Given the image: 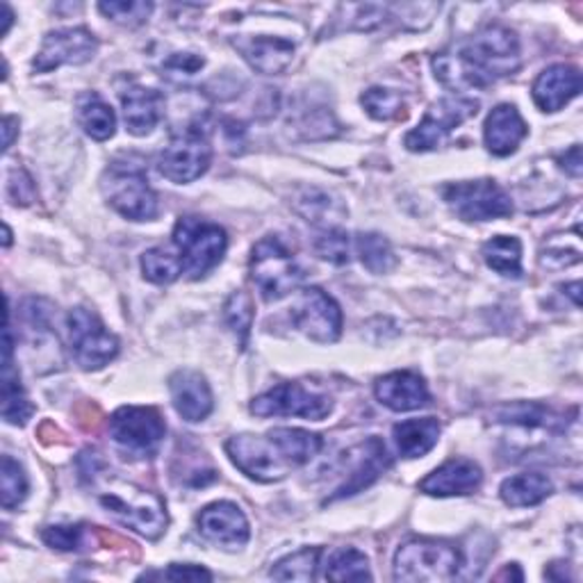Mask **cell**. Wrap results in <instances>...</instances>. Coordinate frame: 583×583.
<instances>
[{
  "label": "cell",
  "instance_id": "2e32d148",
  "mask_svg": "<svg viewBox=\"0 0 583 583\" xmlns=\"http://www.w3.org/2000/svg\"><path fill=\"white\" fill-rule=\"evenodd\" d=\"M197 527L208 542H212L215 548H221L226 552L242 550L251 535L247 516L242 513L238 503L232 501L210 503V507H206L199 513Z\"/></svg>",
  "mask_w": 583,
  "mask_h": 583
},
{
  "label": "cell",
  "instance_id": "cb8c5ba5",
  "mask_svg": "<svg viewBox=\"0 0 583 583\" xmlns=\"http://www.w3.org/2000/svg\"><path fill=\"white\" fill-rule=\"evenodd\" d=\"M122 105H124L126 128L135 137L150 135L165 116V96L158 90H148L139 85L124 90Z\"/></svg>",
  "mask_w": 583,
  "mask_h": 583
},
{
  "label": "cell",
  "instance_id": "ffe728a7",
  "mask_svg": "<svg viewBox=\"0 0 583 583\" xmlns=\"http://www.w3.org/2000/svg\"><path fill=\"white\" fill-rule=\"evenodd\" d=\"M481 481H483V472L475 460L451 458L426 477L419 483V490L431 497H456V494L460 497L479 490Z\"/></svg>",
  "mask_w": 583,
  "mask_h": 583
},
{
  "label": "cell",
  "instance_id": "52a82bcc",
  "mask_svg": "<svg viewBox=\"0 0 583 583\" xmlns=\"http://www.w3.org/2000/svg\"><path fill=\"white\" fill-rule=\"evenodd\" d=\"M167 424L155 408L124 406L110 417V438L131 458H153L160 451Z\"/></svg>",
  "mask_w": 583,
  "mask_h": 583
},
{
  "label": "cell",
  "instance_id": "4dcf8cb0",
  "mask_svg": "<svg viewBox=\"0 0 583 583\" xmlns=\"http://www.w3.org/2000/svg\"><path fill=\"white\" fill-rule=\"evenodd\" d=\"M296 212L301 217H305V221L317 223V226H326V228H333V223H337L344 217L342 204L333 197V194H329L324 189H317V187L303 189L299 194V197H296Z\"/></svg>",
  "mask_w": 583,
  "mask_h": 583
},
{
  "label": "cell",
  "instance_id": "30bf717a",
  "mask_svg": "<svg viewBox=\"0 0 583 583\" xmlns=\"http://www.w3.org/2000/svg\"><path fill=\"white\" fill-rule=\"evenodd\" d=\"M443 197L462 221H492L513 215V201L494 180H465L447 185Z\"/></svg>",
  "mask_w": 583,
  "mask_h": 583
},
{
  "label": "cell",
  "instance_id": "484cf974",
  "mask_svg": "<svg viewBox=\"0 0 583 583\" xmlns=\"http://www.w3.org/2000/svg\"><path fill=\"white\" fill-rule=\"evenodd\" d=\"M492 417H494V421L529 426V429L563 431L568 426L565 415L556 413L550 406L533 404V402H518V404H509V406H499L492 410Z\"/></svg>",
  "mask_w": 583,
  "mask_h": 583
},
{
  "label": "cell",
  "instance_id": "f907efd6",
  "mask_svg": "<svg viewBox=\"0 0 583 583\" xmlns=\"http://www.w3.org/2000/svg\"><path fill=\"white\" fill-rule=\"evenodd\" d=\"M565 290H568V294L574 299V305H581V299H579V281H574L572 285H568Z\"/></svg>",
  "mask_w": 583,
  "mask_h": 583
},
{
  "label": "cell",
  "instance_id": "5b68a950",
  "mask_svg": "<svg viewBox=\"0 0 583 583\" xmlns=\"http://www.w3.org/2000/svg\"><path fill=\"white\" fill-rule=\"evenodd\" d=\"M101 507L139 535L155 540L167 529L165 501L155 492H144L126 483H112L98 494Z\"/></svg>",
  "mask_w": 583,
  "mask_h": 583
},
{
  "label": "cell",
  "instance_id": "d6986e66",
  "mask_svg": "<svg viewBox=\"0 0 583 583\" xmlns=\"http://www.w3.org/2000/svg\"><path fill=\"white\" fill-rule=\"evenodd\" d=\"M169 391L174 408L185 421H204L215 408L212 391L206 376L194 369H178L169 378Z\"/></svg>",
  "mask_w": 583,
  "mask_h": 583
},
{
  "label": "cell",
  "instance_id": "d4e9b609",
  "mask_svg": "<svg viewBox=\"0 0 583 583\" xmlns=\"http://www.w3.org/2000/svg\"><path fill=\"white\" fill-rule=\"evenodd\" d=\"M393 438H395L397 451L404 458H421L438 445L440 421L436 417L406 419L402 424H395Z\"/></svg>",
  "mask_w": 583,
  "mask_h": 583
},
{
  "label": "cell",
  "instance_id": "4fadbf2b",
  "mask_svg": "<svg viewBox=\"0 0 583 583\" xmlns=\"http://www.w3.org/2000/svg\"><path fill=\"white\" fill-rule=\"evenodd\" d=\"M226 454L236 468L253 481L274 483L285 479L290 465L279 454L277 445L260 436H232L226 443Z\"/></svg>",
  "mask_w": 583,
  "mask_h": 583
},
{
  "label": "cell",
  "instance_id": "83f0119b",
  "mask_svg": "<svg viewBox=\"0 0 583 583\" xmlns=\"http://www.w3.org/2000/svg\"><path fill=\"white\" fill-rule=\"evenodd\" d=\"M269 440L277 445L279 454L290 468H299V465L310 462L324 449L322 436L303 429H274L269 431Z\"/></svg>",
  "mask_w": 583,
  "mask_h": 583
},
{
  "label": "cell",
  "instance_id": "8d00e7d4",
  "mask_svg": "<svg viewBox=\"0 0 583 583\" xmlns=\"http://www.w3.org/2000/svg\"><path fill=\"white\" fill-rule=\"evenodd\" d=\"M28 490L30 483L25 470L12 456H3V465H0V501H3V509H17L28 497Z\"/></svg>",
  "mask_w": 583,
  "mask_h": 583
},
{
  "label": "cell",
  "instance_id": "3957f363",
  "mask_svg": "<svg viewBox=\"0 0 583 583\" xmlns=\"http://www.w3.org/2000/svg\"><path fill=\"white\" fill-rule=\"evenodd\" d=\"M101 189L107 204L131 221H150L158 217L160 204L148 185L142 163L131 158L116 160L101 178Z\"/></svg>",
  "mask_w": 583,
  "mask_h": 583
},
{
  "label": "cell",
  "instance_id": "7dc6e473",
  "mask_svg": "<svg viewBox=\"0 0 583 583\" xmlns=\"http://www.w3.org/2000/svg\"><path fill=\"white\" fill-rule=\"evenodd\" d=\"M559 165L572 178H581V169H583V163H581V146H572L570 150H565L561 155V158H559Z\"/></svg>",
  "mask_w": 583,
  "mask_h": 583
},
{
  "label": "cell",
  "instance_id": "60d3db41",
  "mask_svg": "<svg viewBox=\"0 0 583 583\" xmlns=\"http://www.w3.org/2000/svg\"><path fill=\"white\" fill-rule=\"evenodd\" d=\"M98 10L114 23L135 28V25H142L150 17L153 3H137V0L126 3V0H112V3H101Z\"/></svg>",
  "mask_w": 583,
  "mask_h": 583
},
{
  "label": "cell",
  "instance_id": "d590c367",
  "mask_svg": "<svg viewBox=\"0 0 583 583\" xmlns=\"http://www.w3.org/2000/svg\"><path fill=\"white\" fill-rule=\"evenodd\" d=\"M42 540L58 552H85L94 545V533L85 524H58L46 527Z\"/></svg>",
  "mask_w": 583,
  "mask_h": 583
},
{
  "label": "cell",
  "instance_id": "836d02e7",
  "mask_svg": "<svg viewBox=\"0 0 583 583\" xmlns=\"http://www.w3.org/2000/svg\"><path fill=\"white\" fill-rule=\"evenodd\" d=\"M326 579L331 581H365L372 579L369 561L356 548H340L326 559Z\"/></svg>",
  "mask_w": 583,
  "mask_h": 583
},
{
  "label": "cell",
  "instance_id": "ab89813d",
  "mask_svg": "<svg viewBox=\"0 0 583 583\" xmlns=\"http://www.w3.org/2000/svg\"><path fill=\"white\" fill-rule=\"evenodd\" d=\"M223 320H226L228 329L240 337V342L244 346L247 337L251 333V326H253L251 296L244 292H232L223 305Z\"/></svg>",
  "mask_w": 583,
  "mask_h": 583
},
{
  "label": "cell",
  "instance_id": "8992f818",
  "mask_svg": "<svg viewBox=\"0 0 583 583\" xmlns=\"http://www.w3.org/2000/svg\"><path fill=\"white\" fill-rule=\"evenodd\" d=\"M462 554L451 542L443 540H410L395 554L397 581H451L458 576Z\"/></svg>",
  "mask_w": 583,
  "mask_h": 583
},
{
  "label": "cell",
  "instance_id": "277c9868",
  "mask_svg": "<svg viewBox=\"0 0 583 583\" xmlns=\"http://www.w3.org/2000/svg\"><path fill=\"white\" fill-rule=\"evenodd\" d=\"M249 269L264 301H279L288 296L305 279L303 267L277 236H267L253 247Z\"/></svg>",
  "mask_w": 583,
  "mask_h": 583
},
{
  "label": "cell",
  "instance_id": "e0dca14e",
  "mask_svg": "<svg viewBox=\"0 0 583 583\" xmlns=\"http://www.w3.org/2000/svg\"><path fill=\"white\" fill-rule=\"evenodd\" d=\"M232 46L247 60V64L262 75H279L294 60V44L283 37H238Z\"/></svg>",
  "mask_w": 583,
  "mask_h": 583
},
{
  "label": "cell",
  "instance_id": "816d5d0a",
  "mask_svg": "<svg viewBox=\"0 0 583 583\" xmlns=\"http://www.w3.org/2000/svg\"><path fill=\"white\" fill-rule=\"evenodd\" d=\"M10 242H12V232H10V228L6 226V247H10Z\"/></svg>",
  "mask_w": 583,
  "mask_h": 583
},
{
  "label": "cell",
  "instance_id": "74e56055",
  "mask_svg": "<svg viewBox=\"0 0 583 583\" xmlns=\"http://www.w3.org/2000/svg\"><path fill=\"white\" fill-rule=\"evenodd\" d=\"M322 554L324 552L320 548L301 550V552L279 561L274 565V570H271V576L279 579V581H313L317 576Z\"/></svg>",
  "mask_w": 583,
  "mask_h": 583
},
{
  "label": "cell",
  "instance_id": "d6a6232c",
  "mask_svg": "<svg viewBox=\"0 0 583 583\" xmlns=\"http://www.w3.org/2000/svg\"><path fill=\"white\" fill-rule=\"evenodd\" d=\"M356 253L372 274H387V271L397 267V256L391 242L378 236V232H361L356 238Z\"/></svg>",
  "mask_w": 583,
  "mask_h": 583
},
{
  "label": "cell",
  "instance_id": "bcb514c9",
  "mask_svg": "<svg viewBox=\"0 0 583 583\" xmlns=\"http://www.w3.org/2000/svg\"><path fill=\"white\" fill-rule=\"evenodd\" d=\"M10 197L17 204H30L34 199V185L25 171H14L10 178Z\"/></svg>",
  "mask_w": 583,
  "mask_h": 583
},
{
  "label": "cell",
  "instance_id": "7402d4cb",
  "mask_svg": "<svg viewBox=\"0 0 583 583\" xmlns=\"http://www.w3.org/2000/svg\"><path fill=\"white\" fill-rule=\"evenodd\" d=\"M581 92V73L570 64H554L542 71L533 83V101L542 112H559Z\"/></svg>",
  "mask_w": 583,
  "mask_h": 583
},
{
  "label": "cell",
  "instance_id": "1f68e13d",
  "mask_svg": "<svg viewBox=\"0 0 583 583\" xmlns=\"http://www.w3.org/2000/svg\"><path fill=\"white\" fill-rule=\"evenodd\" d=\"M481 256L490 269L507 279L522 277V242L518 238L497 236L488 240L481 249Z\"/></svg>",
  "mask_w": 583,
  "mask_h": 583
},
{
  "label": "cell",
  "instance_id": "e575fe53",
  "mask_svg": "<svg viewBox=\"0 0 583 583\" xmlns=\"http://www.w3.org/2000/svg\"><path fill=\"white\" fill-rule=\"evenodd\" d=\"M142 271L144 279L155 285H169L183 277V269L174 249H165V247L148 249L142 256Z\"/></svg>",
  "mask_w": 583,
  "mask_h": 583
},
{
  "label": "cell",
  "instance_id": "7bdbcfd3",
  "mask_svg": "<svg viewBox=\"0 0 583 583\" xmlns=\"http://www.w3.org/2000/svg\"><path fill=\"white\" fill-rule=\"evenodd\" d=\"M206 60L197 53H174L165 64H163V77H167L169 83H185L189 77L197 75L204 69Z\"/></svg>",
  "mask_w": 583,
  "mask_h": 583
},
{
  "label": "cell",
  "instance_id": "681fc988",
  "mask_svg": "<svg viewBox=\"0 0 583 583\" xmlns=\"http://www.w3.org/2000/svg\"><path fill=\"white\" fill-rule=\"evenodd\" d=\"M511 576H516L518 581H522L524 579V574L520 572V568L513 563V565H507V568H503L494 579H511Z\"/></svg>",
  "mask_w": 583,
  "mask_h": 583
},
{
  "label": "cell",
  "instance_id": "603a6c76",
  "mask_svg": "<svg viewBox=\"0 0 583 583\" xmlns=\"http://www.w3.org/2000/svg\"><path fill=\"white\" fill-rule=\"evenodd\" d=\"M527 135H529V128L516 105L503 103V105H497L488 114L486 126H483V139H486L488 150L497 155V158L513 155Z\"/></svg>",
  "mask_w": 583,
  "mask_h": 583
},
{
  "label": "cell",
  "instance_id": "5bb4252c",
  "mask_svg": "<svg viewBox=\"0 0 583 583\" xmlns=\"http://www.w3.org/2000/svg\"><path fill=\"white\" fill-rule=\"evenodd\" d=\"M292 324L313 342L333 344L342 335V310L331 294L308 288L292 305Z\"/></svg>",
  "mask_w": 583,
  "mask_h": 583
},
{
  "label": "cell",
  "instance_id": "f35d334b",
  "mask_svg": "<svg viewBox=\"0 0 583 583\" xmlns=\"http://www.w3.org/2000/svg\"><path fill=\"white\" fill-rule=\"evenodd\" d=\"M361 103L372 119H376V122H395V119H404L406 116V103L393 90L372 87L361 96Z\"/></svg>",
  "mask_w": 583,
  "mask_h": 583
},
{
  "label": "cell",
  "instance_id": "ac0fdd59",
  "mask_svg": "<svg viewBox=\"0 0 583 583\" xmlns=\"http://www.w3.org/2000/svg\"><path fill=\"white\" fill-rule=\"evenodd\" d=\"M356 454H358V458L352 465V472H348L346 481L335 490V494H331L326 499V503H333L337 499L354 497V494L363 492L365 488L376 483L381 479V475H385V470L393 465L391 454H387L383 440H378V438H369L367 443L356 447Z\"/></svg>",
  "mask_w": 583,
  "mask_h": 583
},
{
  "label": "cell",
  "instance_id": "6da1fadb",
  "mask_svg": "<svg viewBox=\"0 0 583 583\" xmlns=\"http://www.w3.org/2000/svg\"><path fill=\"white\" fill-rule=\"evenodd\" d=\"M434 69L447 87H486L520 69L518 34L503 25H488L465 42L456 55H438Z\"/></svg>",
  "mask_w": 583,
  "mask_h": 583
},
{
  "label": "cell",
  "instance_id": "ba28073f",
  "mask_svg": "<svg viewBox=\"0 0 583 583\" xmlns=\"http://www.w3.org/2000/svg\"><path fill=\"white\" fill-rule=\"evenodd\" d=\"M66 329L73 361L87 372L105 367L119 354V340L87 308H73L66 317Z\"/></svg>",
  "mask_w": 583,
  "mask_h": 583
},
{
  "label": "cell",
  "instance_id": "9c48e42d",
  "mask_svg": "<svg viewBox=\"0 0 583 583\" xmlns=\"http://www.w3.org/2000/svg\"><path fill=\"white\" fill-rule=\"evenodd\" d=\"M212 163V146L208 131L201 126H189L174 135L171 142L160 153V174L176 185H187L199 180Z\"/></svg>",
  "mask_w": 583,
  "mask_h": 583
},
{
  "label": "cell",
  "instance_id": "9a60e30c",
  "mask_svg": "<svg viewBox=\"0 0 583 583\" xmlns=\"http://www.w3.org/2000/svg\"><path fill=\"white\" fill-rule=\"evenodd\" d=\"M98 51L96 37L85 28H64L46 34L42 51L37 53L32 66L39 73H49L62 64H85Z\"/></svg>",
  "mask_w": 583,
  "mask_h": 583
},
{
  "label": "cell",
  "instance_id": "7c38bea8",
  "mask_svg": "<svg viewBox=\"0 0 583 583\" xmlns=\"http://www.w3.org/2000/svg\"><path fill=\"white\" fill-rule=\"evenodd\" d=\"M333 410L329 395L308 391L301 383H281L251 402V413L258 417H303L322 421Z\"/></svg>",
  "mask_w": 583,
  "mask_h": 583
},
{
  "label": "cell",
  "instance_id": "b9f144b4",
  "mask_svg": "<svg viewBox=\"0 0 583 583\" xmlns=\"http://www.w3.org/2000/svg\"><path fill=\"white\" fill-rule=\"evenodd\" d=\"M315 251L322 260H329L333 264H346L348 253H352V247H348V236L337 228L324 230L322 236L315 240Z\"/></svg>",
  "mask_w": 583,
  "mask_h": 583
},
{
  "label": "cell",
  "instance_id": "f1b7e54d",
  "mask_svg": "<svg viewBox=\"0 0 583 583\" xmlns=\"http://www.w3.org/2000/svg\"><path fill=\"white\" fill-rule=\"evenodd\" d=\"M12 346H6V361H3V419L14 426H23L32 415L34 406L30 404L19 372H14L12 365Z\"/></svg>",
  "mask_w": 583,
  "mask_h": 583
},
{
  "label": "cell",
  "instance_id": "f6af8a7d",
  "mask_svg": "<svg viewBox=\"0 0 583 583\" xmlns=\"http://www.w3.org/2000/svg\"><path fill=\"white\" fill-rule=\"evenodd\" d=\"M163 579L169 581H212V574L206 568L197 565H169L167 572H160Z\"/></svg>",
  "mask_w": 583,
  "mask_h": 583
},
{
  "label": "cell",
  "instance_id": "ee69618b",
  "mask_svg": "<svg viewBox=\"0 0 583 583\" xmlns=\"http://www.w3.org/2000/svg\"><path fill=\"white\" fill-rule=\"evenodd\" d=\"M337 124L333 119V114L329 110H310L303 114L301 119V131H305L308 139H322V137H333L337 131Z\"/></svg>",
  "mask_w": 583,
  "mask_h": 583
},
{
  "label": "cell",
  "instance_id": "f546056e",
  "mask_svg": "<svg viewBox=\"0 0 583 583\" xmlns=\"http://www.w3.org/2000/svg\"><path fill=\"white\" fill-rule=\"evenodd\" d=\"M77 124L83 126V131L92 139L105 142L116 131V116L114 110L98 94L90 92L77 98Z\"/></svg>",
  "mask_w": 583,
  "mask_h": 583
},
{
  "label": "cell",
  "instance_id": "c3c4849f",
  "mask_svg": "<svg viewBox=\"0 0 583 583\" xmlns=\"http://www.w3.org/2000/svg\"><path fill=\"white\" fill-rule=\"evenodd\" d=\"M19 126V119H14V116H6V122H3V148L10 150L12 144H14V133Z\"/></svg>",
  "mask_w": 583,
  "mask_h": 583
},
{
  "label": "cell",
  "instance_id": "7a4b0ae2",
  "mask_svg": "<svg viewBox=\"0 0 583 583\" xmlns=\"http://www.w3.org/2000/svg\"><path fill=\"white\" fill-rule=\"evenodd\" d=\"M171 249L180 262L183 274L191 281H199L223 260L228 236L217 223L197 217H180L174 226Z\"/></svg>",
  "mask_w": 583,
  "mask_h": 583
},
{
  "label": "cell",
  "instance_id": "8fae6325",
  "mask_svg": "<svg viewBox=\"0 0 583 583\" xmlns=\"http://www.w3.org/2000/svg\"><path fill=\"white\" fill-rule=\"evenodd\" d=\"M479 112V101L465 98V96H449L438 101L429 112L424 114V119L419 122L417 128H413L404 144L413 153H424L434 150L445 144V139L472 116Z\"/></svg>",
  "mask_w": 583,
  "mask_h": 583
},
{
  "label": "cell",
  "instance_id": "4316f807",
  "mask_svg": "<svg viewBox=\"0 0 583 583\" xmlns=\"http://www.w3.org/2000/svg\"><path fill=\"white\" fill-rule=\"evenodd\" d=\"M552 492H554L552 481L545 475H538V472H524V475L509 477L499 488L503 503H509V507L513 509L535 507V503L545 501Z\"/></svg>",
  "mask_w": 583,
  "mask_h": 583
},
{
  "label": "cell",
  "instance_id": "44dd1931",
  "mask_svg": "<svg viewBox=\"0 0 583 583\" xmlns=\"http://www.w3.org/2000/svg\"><path fill=\"white\" fill-rule=\"evenodd\" d=\"M376 399L395 413L417 410L429 404L431 395L424 378L415 372H393L385 374L374 385Z\"/></svg>",
  "mask_w": 583,
  "mask_h": 583
}]
</instances>
